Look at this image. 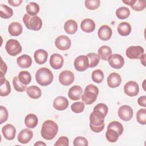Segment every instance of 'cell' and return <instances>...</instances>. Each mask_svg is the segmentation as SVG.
I'll return each mask as SVG.
<instances>
[{"label":"cell","instance_id":"1","mask_svg":"<svg viewBox=\"0 0 146 146\" xmlns=\"http://www.w3.org/2000/svg\"><path fill=\"white\" fill-rule=\"evenodd\" d=\"M105 116L99 112L93 110L90 115V127L91 131L98 133L102 132L104 128Z\"/></svg>","mask_w":146,"mask_h":146},{"label":"cell","instance_id":"2","mask_svg":"<svg viewBox=\"0 0 146 146\" xmlns=\"http://www.w3.org/2000/svg\"><path fill=\"white\" fill-rule=\"evenodd\" d=\"M58 132V125L54 121L47 120L44 121L41 128L42 137L47 140L53 139Z\"/></svg>","mask_w":146,"mask_h":146},{"label":"cell","instance_id":"3","mask_svg":"<svg viewBox=\"0 0 146 146\" xmlns=\"http://www.w3.org/2000/svg\"><path fill=\"white\" fill-rule=\"evenodd\" d=\"M53 79L54 76L51 71L46 67L38 69L35 74L36 82L42 86H47L51 84Z\"/></svg>","mask_w":146,"mask_h":146},{"label":"cell","instance_id":"4","mask_svg":"<svg viewBox=\"0 0 146 146\" xmlns=\"http://www.w3.org/2000/svg\"><path fill=\"white\" fill-rule=\"evenodd\" d=\"M99 94L98 88L94 84H88L85 88L81 98L82 102L86 104H91L94 103Z\"/></svg>","mask_w":146,"mask_h":146},{"label":"cell","instance_id":"5","mask_svg":"<svg viewBox=\"0 0 146 146\" xmlns=\"http://www.w3.org/2000/svg\"><path fill=\"white\" fill-rule=\"evenodd\" d=\"M23 22L27 29L29 30L38 31L42 26V19L37 15L31 16L27 13L23 17Z\"/></svg>","mask_w":146,"mask_h":146},{"label":"cell","instance_id":"6","mask_svg":"<svg viewBox=\"0 0 146 146\" xmlns=\"http://www.w3.org/2000/svg\"><path fill=\"white\" fill-rule=\"evenodd\" d=\"M5 49L8 54L11 56H16L22 51V46L20 43L16 39H11L7 41Z\"/></svg>","mask_w":146,"mask_h":146},{"label":"cell","instance_id":"7","mask_svg":"<svg viewBox=\"0 0 146 146\" xmlns=\"http://www.w3.org/2000/svg\"><path fill=\"white\" fill-rule=\"evenodd\" d=\"M125 54L127 56L131 59H137L144 54V50L140 46H129L126 50Z\"/></svg>","mask_w":146,"mask_h":146},{"label":"cell","instance_id":"8","mask_svg":"<svg viewBox=\"0 0 146 146\" xmlns=\"http://www.w3.org/2000/svg\"><path fill=\"white\" fill-rule=\"evenodd\" d=\"M55 44L56 48L59 50L65 51L70 48L71 46V41L68 36L62 35L56 38Z\"/></svg>","mask_w":146,"mask_h":146},{"label":"cell","instance_id":"9","mask_svg":"<svg viewBox=\"0 0 146 146\" xmlns=\"http://www.w3.org/2000/svg\"><path fill=\"white\" fill-rule=\"evenodd\" d=\"M133 110L128 105H123L119 107L117 114L120 119L122 120L128 121L131 120L133 117Z\"/></svg>","mask_w":146,"mask_h":146},{"label":"cell","instance_id":"10","mask_svg":"<svg viewBox=\"0 0 146 146\" xmlns=\"http://www.w3.org/2000/svg\"><path fill=\"white\" fill-rule=\"evenodd\" d=\"M74 67L78 71H84L89 67V62L87 55H80L76 57L74 62Z\"/></svg>","mask_w":146,"mask_h":146},{"label":"cell","instance_id":"11","mask_svg":"<svg viewBox=\"0 0 146 146\" xmlns=\"http://www.w3.org/2000/svg\"><path fill=\"white\" fill-rule=\"evenodd\" d=\"M124 92L126 95L131 97L137 95L139 92L138 84L136 82L132 80L127 82L124 86Z\"/></svg>","mask_w":146,"mask_h":146},{"label":"cell","instance_id":"12","mask_svg":"<svg viewBox=\"0 0 146 146\" xmlns=\"http://www.w3.org/2000/svg\"><path fill=\"white\" fill-rule=\"evenodd\" d=\"M75 79L74 75L70 70H64L60 72L59 76V81L63 86H67L72 84Z\"/></svg>","mask_w":146,"mask_h":146},{"label":"cell","instance_id":"13","mask_svg":"<svg viewBox=\"0 0 146 146\" xmlns=\"http://www.w3.org/2000/svg\"><path fill=\"white\" fill-rule=\"evenodd\" d=\"M108 63L111 67L115 69L121 68L124 64V59L123 57L117 54H112L108 59Z\"/></svg>","mask_w":146,"mask_h":146},{"label":"cell","instance_id":"14","mask_svg":"<svg viewBox=\"0 0 146 146\" xmlns=\"http://www.w3.org/2000/svg\"><path fill=\"white\" fill-rule=\"evenodd\" d=\"M64 59L63 56L59 54H53L50 59V64L55 70H59L62 68L63 64Z\"/></svg>","mask_w":146,"mask_h":146},{"label":"cell","instance_id":"15","mask_svg":"<svg viewBox=\"0 0 146 146\" xmlns=\"http://www.w3.org/2000/svg\"><path fill=\"white\" fill-rule=\"evenodd\" d=\"M112 34V31L111 28L108 25H104L100 26L98 30V36L99 38L104 41L109 40Z\"/></svg>","mask_w":146,"mask_h":146},{"label":"cell","instance_id":"16","mask_svg":"<svg viewBox=\"0 0 146 146\" xmlns=\"http://www.w3.org/2000/svg\"><path fill=\"white\" fill-rule=\"evenodd\" d=\"M33 132L29 129L25 128L21 130L18 135L17 139L18 141L22 144L28 143L33 138Z\"/></svg>","mask_w":146,"mask_h":146},{"label":"cell","instance_id":"17","mask_svg":"<svg viewBox=\"0 0 146 146\" xmlns=\"http://www.w3.org/2000/svg\"><path fill=\"white\" fill-rule=\"evenodd\" d=\"M121 83V78L117 73L112 72L107 78V84L110 88H116L120 85Z\"/></svg>","mask_w":146,"mask_h":146},{"label":"cell","instance_id":"18","mask_svg":"<svg viewBox=\"0 0 146 146\" xmlns=\"http://www.w3.org/2000/svg\"><path fill=\"white\" fill-rule=\"evenodd\" d=\"M2 132L5 139L9 140H13L15 136L16 129L13 125L7 124L2 127Z\"/></svg>","mask_w":146,"mask_h":146},{"label":"cell","instance_id":"19","mask_svg":"<svg viewBox=\"0 0 146 146\" xmlns=\"http://www.w3.org/2000/svg\"><path fill=\"white\" fill-rule=\"evenodd\" d=\"M68 100L64 96H58L53 102L54 108L58 111L66 110L68 106Z\"/></svg>","mask_w":146,"mask_h":146},{"label":"cell","instance_id":"20","mask_svg":"<svg viewBox=\"0 0 146 146\" xmlns=\"http://www.w3.org/2000/svg\"><path fill=\"white\" fill-rule=\"evenodd\" d=\"M83 92V89L80 86L75 85L69 89L68 96L72 100H78L80 99Z\"/></svg>","mask_w":146,"mask_h":146},{"label":"cell","instance_id":"21","mask_svg":"<svg viewBox=\"0 0 146 146\" xmlns=\"http://www.w3.org/2000/svg\"><path fill=\"white\" fill-rule=\"evenodd\" d=\"M80 28L83 31L87 33H90L94 31L95 29V23L92 19L86 18L81 22Z\"/></svg>","mask_w":146,"mask_h":146},{"label":"cell","instance_id":"22","mask_svg":"<svg viewBox=\"0 0 146 146\" xmlns=\"http://www.w3.org/2000/svg\"><path fill=\"white\" fill-rule=\"evenodd\" d=\"M34 57L35 62L38 64H42L44 63L48 58V53L46 50L39 49L35 51Z\"/></svg>","mask_w":146,"mask_h":146},{"label":"cell","instance_id":"23","mask_svg":"<svg viewBox=\"0 0 146 146\" xmlns=\"http://www.w3.org/2000/svg\"><path fill=\"white\" fill-rule=\"evenodd\" d=\"M17 63L21 68H29L32 64V59L29 55L24 54L17 58Z\"/></svg>","mask_w":146,"mask_h":146},{"label":"cell","instance_id":"24","mask_svg":"<svg viewBox=\"0 0 146 146\" xmlns=\"http://www.w3.org/2000/svg\"><path fill=\"white\" fill-rule=\"evenodd\" d=\"M8 31L11 35L17 36L22 34L23 29L22 25L19 22H14L9 25Z\"/></svg>","mask_w":146,"mask_h":146},{"label":"cell","instance_id":"25","mask_svg":"<svg viewBox=\"0 0 146 146\" xmlns=\"http://www.w3.org/2000/svg\"><path fill=\"white\" fill-rule=\"evenodd\" d=\"M0 95L1 96H6L11 92V87L10 83L4 78H0Z\"/></svg>","mask_w":146,"mask_h":146},{"label":"cell","instance_id":"26","mask_svg":"<svg viewBox=\"0 0 146 146\" xmlns=\"http://www.w3.org/2000/svg\"><path fill=\"white\" fill-rule=\"evenodd\" d=\"M64 29L66 33L68 34H74L78 30V24L75 21L69 19L64 23Z\"/></svg>","mask_w":146,"mask_h":146},{"label":"cell","instance_id":"27","mask_svg":"<svg viewBox=\"0 0 146 146\" xmlns=\"http://www.w3.org/2000/svg\"><path fill=\"white\" fill-rule=\"evenodd\" d=\"M98 53L100 59L103 60H108L112 55V50L107 46H103L99 48Z\"/></svg>","mask_w":146,"mask_h":146},{"label":"cell","instance_id":"28","mask_svg":"<svg viewBox=\"0 0 146 146\" xmlns=\"http://www.w3.org/2000/svg\"><path fill=\"white\" fill-rule=\"evenodd\" d=\"M38 117L34 113H29L25 117V124L29 128H34L38 124Z\"/></svg>","mask_w":146,"mask_h":146},{"label":"cell","instance_id":"29","mask_svg":"<svg viewBox=\"0 0 146 146\" xmlns=\"http://www.w3.org/2000/svg\"><path fill=\"white\" fill-rule=\"evenodd\" d=\"M117 32L121 36H127L131 32L130 24L126 22H121L117 26Z\"/></svg>","mask_w":146,"mask_h":146},{"label":"cell","instance_id":"30","mask_svg":"<svg viewBox=\"0 0 146 146\" xmlns=\"http://www.w3.org/2000/svg\"><path fill=\"white\" fill-rule=\"evenodd\" d=\"M27 95L32 99H38L41 96V90L36 86H31L26 89Z\"/></svg>","mask_w":146,"mask_h":146},{"label":"cell","instance_id":"31","mask_svg":"<svg viewBox=\"0 0 146 146\" xmlns=\"http://www.w3.org/2000/svg\"><path fill=\"white\" fill-rule=\"evenodd\" d=\"M13 15V9L6 5H0V17L3 19H9Z\"/></svg>","mask_w":146,"mask_h":146},{"label":"cell","instance_id":"32","mask_svg":"<svg viewBox=\"0 0 146 146\" xmlns=\"http://www.w3.org/2000/svg\"><path fill=\"white\" fill-rule=\"evenodd\" d=\"M26 10L30 15L35 16L39 11V6L36 3L31 2L27 5Z\"/></svg>","mask_w":146,"mask_h":146},{"label":"cell","instance_id":"33","mask_svg":"<svg viewBox=\"0 0 146 146\" xmlns=\"http://www.w3.org/2000/svg\"><path fill=\"white\" fill-rule=\"evenodd\" d=\"M89 62V67L94 68L99 63L100 58L98 54L94 52H91L87 55Z\"/></svg>","mask_w":146,"mask_h":146},{"label":"cell","instance_id":"34","mask_svg":"<svg viewBox=\"0 0 146 146\" xmlns=\"http://www.w3.org/2000/svg\"><path fill=\"white\" fill-rule=\"evenodd\" d=\"M130 15V11L127 7H120L116 11V15L120 19L127 18Z\"/></svg>","mask_w":146,"mask_h":146},{"label":"cell","instance_id":"35","mask_svg":"<svg viewBox=\"0 0 146 146\" xmlns=\"http://www.w3.org/2000/svg\"><path fill=\"white\" fill-rule=\"evenodd\" d=\"M18 79L22 84L26 86L31 82V76L28 71H22L18 74Z\"/></svg>","mask_w":146,"mask_h":146},{"label":"cell","instance_id":"36","mask_svg":"<svg viewBox=\"0 0 146 146\" xmlns=\"http://www.w3.org/2000/svg\"><path fill=\"white\" fill-rule=\"evenodd\" d=\"M120 135L115 130L112 129H107L106 132V137L107 140L110 143L116 142Z\"/></svg>","mask_w":146,"mask_h":146},{"label":"cell","instance_id":"37","mask_svg":"<svg viewBox=\"0 0 146 146\" xmlns=\"http://www.w3.org/2000/svg\"><path fill=\"white\" fill-rule=\"evenodd\" d=\"M107 129H112L116 131L120 136L123 133L124 130L122 124L117 121H113L110 123L108 125Z\"/></svg>","mask_w":146,"mask_h":146},{"label":"cell","instance_id":"38","mask_svg":"<svg viewBox=\"0 0 146 146\" xmlns=\"http://www.w3.org/2000/svg\"><path fill=\"white\" fill-rule=\"evenodd\" d=\"M92 79L96 83H100L102 82L104 79L103 72L99 69L94 70L92 73Z\"/></svg>","mask_w":146,"mask_h":146},{"label":"cell","instance_id":"39","mask_svg":"<svg viewBox=\"0 0 146 146\" xmlns=\"http://www.w3.org/2000/svg\"><path fill=\"white\" fill-rule=\"evenodd\" d=\"M13 84L14 89L18 92H23L26 88V86L22 84L19 80L18 77L15 76L13 79Z\"/></svg>","mask_w":146,"mask_h":146},{"label":"cell","instance_id":"40","mask_svg":"<svg viewBox=\"0 0 146 146\" xmlns=\"http://www.w3.org/2000/svg\"><path fill=\"white\" fill-rule=\"evenodd\" d=\"M146 7V2L145 0H135L134 3L131 7L135 11H140L143 10Z\"/></svg>","mask_w":146,"mask_h":146},{"label":"cell","instance_id":"41","mask_svg":"<svg viewBox=\"0 0 146 146\" xmlns=\"http://www.w3.org/2000/svg\"><path fill=\"white\" fill-rule=\"evenodd\" d=\"M136 119L139 123L145 125L146 124V109H140L136 113Z\"/></svg>","mask_w":146,"mask_h":146},{"label":"cell","instance_id":"42","mask_svg":"<svg viewBox=\"0 0 146 146\" xmlns=\"http://www.w3.org/2000/svg\"><path fill=\"white\" fill-rule=\"evenodd\" d=\"M100 4L99 0H86L84 2L85 6L87 9L91 10H94L98 9Z\"/></svg>","mask_w":146,"mask_h":146},{"label":"cell","instance_id":"43","mask_svg":"<svg viewBox=\"0 0 146 146\" xmlns=\"http://www.w3.org/2000/svg\"><path fill=\"white\" fill-rule=\"evenodd\" d=\"M84 104L82 102H78L74 103L71 106V109L72 111L76 113H79L82 112L84 110Z\"/></svg>","mask_w":146,"mask_h":146},{"label":"cell","instance_id":"44","mask_svg":"<svg viewBox=\"0 0 146 146\" xmlns=\"http://www.w3.org/2000/svg\"><path fill=\"white\" fill-rule=\"evenodd\" d=\"M93 110H95L100 112L106 117L108 113V108L106 104L104 103H99L94 107Z\"/></svg>","mask_w":146,"mask_h":146},{"label":"cell","instance_id":"45","mask_svg":"<svg viewBox=\"0 0 146 146\" xmlns=\"http://www.w3.org/2000/svg\"><path fill=\"white\" fill-rule=\"evenodd\" d=\"M0 124H2L7 120L9 113L7 109L2 106H0Z\"/></svg>","mask_w":146,"mask_h":146},{"label":"cell","instance_id":"46","mask_svg":"<svg viewBox=\"0 0 146 146\" xmlns=\"http://www.w3.org/2000/svg\"><path fill=\"white\" fill-rule=\"evenodd\" d=\"M88 141L84 137L78 136L75 138L74 140V146H87L88 145Z\"/></svg>","mask_w":146,"mask_h":146},{"label":"cell","instance_id":"47","mask_svg":"<svg viewBox=\"0 0 146 146\" xmlns=\"http://www.w3.org/2000/svg\"><path fill=\"white\" fill-rule=\"evenodd\" d=\"M69 144V140L67 137L66 136H61L60 137L56 143H55V146H60V145H64L68 146Z\"/></svg>","mask_w":146,"mask_h":146},{"label":"cell","instance_id":"48","mask_svg":"<svg viewBox=\"0 0 146 146\" xmlns=\"http://www.w3.org/2000/svg\"><path fill=\"white\" fill-rule=\"evenodd\" d=\"M1 75H0V78H2L4 77L6 73L7 67L6 64L3 61L2 58H1Z\"/></svg>","mask_w":146,"mask_h":146},{"label":"cell","instance_id":"49","mask_svg":"<svg viewBox=\"0 0 146 146\" xmlns=\"http://www.w3.org/2000/svg\"><path fill=\"white\" fill-rule=\"evenodd\" d=\"M137 103L140 106L145 107H146V97H145V96H142L139 97L137 100Z\"/></svg>","mask_w":146,"mask_h":146},{"label":"cell","instance_id":"50","mask_svg":"<svg viewBox=\"0 0 146 146\" xmlns=\"http://www.w3.org/2000/svg\"><path fill=\"white\" fill-rule=\"evenodd\" d=\"M22 2V0H9L8 3L12 6H19Z\"/></svg>","mask_w":146,"mask_h":146},{"label":"cell","instance_id":"51","mask_svg":"<svg viewBox=\"0 0 146 146\" xmlns=\"http://www.w3.org/2000/svg\"><path fill=\"white\" fill-rule=\"evenodd\" d=\"M122 2H123V3H125L126 5L131 6L133 5V3H134L135 0H127V1H123V0Z\"/></svg>","mask_w":146,"mask_h":146},{"label":"cell","instance_id":"52","mask_svg":"<svg viewBox=\"0 0 146 146\" xmlns=\"http://www.w3.org/2000/svg\"><path fill=\"white\" fill-rule=\"evenodd\" d=\"M140 62L141 64H143V66L145 65V54H143V55L140 58Z\"/></svg>","mask_w":146,"mask_h":146},{"label":"cell","instance_id":"53","mask_svg":"<svg viewBox=\"0 0 146 146\" xmlns=\"http://www.w3.org/2000/svg\"><path fill=\"white\" fill-rule=\"evenodd\" d=\"M34 145L35 146H38V145H44V146H46V143H43V141H38V142H36V143H35V144H34Z\"/></svg>","mask_w":146,"mask_h":146},{"label":"cell","instance_id":"54","mask_svg":"<svg viewBox=\"0 0 146 146\" xmlns=\"http://www.w3.org/2000/svg\"><path fill=\"white\" fill-rule=\"evenodd\" d=\"M145 80H144V82H143V89H144V90H145V86H144V84H145Z\"/></svg>","mask_w":146,"mask_h":146}]
</instances>
